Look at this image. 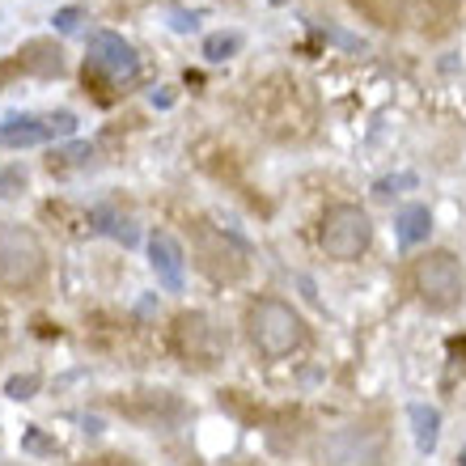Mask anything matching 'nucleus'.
I'll return each mask as SVG.
<instances>
[{"label":"nucleus","instance_id":"obj_1","mask_svg":"<svg viewBox=\"0 0 466 466\" xmlns=\"http://www.w3.org/2000/svg\"><path fill=\"white\" fill-rule=\"evenodd\" d=\"M246 339H250V348H255L263 360H284V356H293L297 348H306L309 331L289 301H280V297H258V301L246 306Z\"/></svg>","mask_w":466,"mask_h":466},{"label":"nucleus","instance_id":"obj_2","mask_svg":"<svg viewBox=\"0 0 466 466\" xmlns=\"http://www.w3.org/2000/svg\"><path fill=\"white\" fill-rule=\"evenodd\" d=\"M43 271H47V255L35 233L22 225H0V284L22 293L43 280Z\"/></svg>","mask_w":466,"mask_h":466},{"label":"nucleus","instance_id":"obj_3","mask_svg":"<svg viewBox=\"0 0 466 466\" xmlns=\"http://www.w3.org/2000/svg\"><path fill=\"white\" fill-rule=\"evenodd\" d=\"M373 242V221H369L365 208L356 204H335L327 208L319 225V246L327 250V258H339V263H356V258L369 250Z\"/></svg>","mask_w":466,"mask_h":466},{"label":"nucleus","instance_id":"obj_4","mask_svg":"<svg viewBox=\"0 0 466 466\" xmlns=\"http://www.w3.org/2000/svg\"><path fill=\"white\" fill-rule=\"evenodd\" d=\"M411 280H416L420 301L429 309H437V314L454 309L458 301H462V289H466L462 263H458V255H450V250H429L424 258H416Z\"/></svg>","mask_w":466,"mask_h":466},{"label":"nucleus","instance_id":"obj_5","mask_svg":"<svg viewBox=\"0 0 466 466\" xmlns=\"http://www.w3.org/2000/svg\"><path fill=\"white\" fill-rule=\"evenodd\" d=\"M386 450V432L378 424H344V429H335L322 437L319 454L327 466H373Z\"/></svg>","mask_w":466,"mask_h":466},{"label":"nucleus","instance_id":"obj_6","mask_svg":"<svg viewBox=\"0 0 466 466\" xmlns=\"http://www.w3.org/2000/svg\"><path fill=\"white\" fill-rule=\"evenodd\" d=\"M196 258L204 268V276L217 284H238L246 276V250L233 242L229 233L212 229V225L196 229Z\"/></svg>","mask_w":466,"mask_h":466},{"label":"nucleus","instance_id":"obj_7","mask_svg":"<svg viewBox=\"0 0 466 466\" xmlns=\"http://www.w3.org/2000/svg\"><path fill=\"white\" fill-rule=\"evenodd\" d=\"M76 132L73 111H51V115H9L0 123V145L5 148H35L47 140H64Z\"/></svg>","mask_w":466,"mask_h":466},{"label":"nucleus","instance_id":"obj_8","mask_svg":"<svg viewBox=\"0 0 466 466\" xmlns=\"http://www.w3.org/2000/svg\"><path fill=\"white\" fill-rule=\"evenodd\" d=\"M86 73H106L115 86L132 81L140 73V56L123 35L115 30H94L89 35V56H86Z\"/></svg>","mask_w":466,"mask_h":466},{"label":"nucleus","instance_id":"obj_9","mask_svg":"<svg viewBox=\"0 0 466 466\" xmlns=\"http://www.w3.org/2000/svg\"><path fill=\"white\" fill-rule=\"evenodd\" d=\"M174 344H178V356H183L187 365L208 369L221 360L225 335H221V327L212 319H204V314H183L178 327H174Z\"/></svg>","mask_w":466,"mask_h":466},{"label":"nucleus","instance_id":"obj_10","mask_svg":"<svg viewBox=\"0 0 466 466\" xmlns=\"http://www.w3.org/2000/svg\"><path fill=\"white\" fill-rule=\"evenodd\" d=\"M148 263H153V271H157V284L166 289V293H183L187 284V258H183V246H178V238L166 229H157L153 238H148Z\"/></svg>","mask_w":466,"mask_h":466},{"label":"nucleus","instance_id":"obj_11","mask_svg":"<svg viewBox=\"0 0 466 466\" xmlns=\"http://www.w3.org/2000/svg\"><path fill=\"white\" fill-rule=\"evenodd\" d=\"M429 233H432V212L424 208V204L399 208V217H394V238H399L403 250H416L420 242H429Z\"/></svg>","mask_w":466,"mask_h":466},{"label":"nucleus","instance_id":"obj_12","mask_svg":"<svg viewBox=\"0 0 466 466\" xmlns=\"http://www.w3.org/2000/svg\"><path fill=\"white\" fill-rule=\"evenodd\" d=\"M407 420H411V437H416L420 454H432L437 441H441V411L432 403H411L407 407Z\"/></svg>","mask_w":466,"mask_h":466},{"label":"nucleus","instance_id":"obj_13","mask_svg":"<svg viewBox=\"0 0 466 466\" xmlns=\"http://www.w3.org/2000/svg\"><path fill=\"white\" fill-rule=\"evenodd\" d=\"M89 221H94V229H98V233H111V238H119L123 246H136V242H140V229H136L127 217H119L115 208H106V204L89 212Z\"/></svg>","mask_w":466,"mask_h":466},{"label":"nucleus","instance_id":"obj_14","mask_svg":"<svg viewBox=\"0 0 466 466\" xmlns=\"http://www.w3.org/2000/svg\"><path fill=\"white\" fill-rule=\"evenodd\" d=\"M22 68L38 76H60L64 73V60H60V47H51V43H30L22 56Z\"/></svg>","mask_w":466,"mask_h":466},{"label":"nucleus","instance_id":"obj_15","mask_svg":"<svg viewBox=\"0 0 466 466\" xmlns=\"http://www.w3.org/2000/svg\"><path fill=\"white\" fill-rule=\"evenodd\" d=\"M238 51H242V35H238V30H217V35L204 38V60H212V64L229 60Z\"/></svg>","mask_w":466,"mask_h":466},{"label":"nucleus","instance_id":"obj_16","mask_svg":"<svg viewBox=\"0 0 466 466\" xmlns=\"http://www.w3.org/2000/svg\"><path fill=\"white\" fill-rule=\"evenodd\" d=\"M86 17H89V13L81 9V5H68V9H60L51 22H56V30H60V35H76V30L86 25Z\"/></svg>","mask_w":466,"mask_h":466},{"label":"nucleus","instance_id":"obj_17","mask_svg":"<svg viewBox=\"0 0 466 466\" xmlns=\"http://www.w3.org/2000/svg\"><path fill=\"white\" fill-rule=\"evenodd\" d=\"M35 390H38V373H22V378H9V386H5V394L9 399H35Z\"/></svg>","mask_w":466,"mask_h":466},{"label":"nucleus","instance_id":"obj_18","mask_svg":"<svg viewBox=\"0 0 466 466\" xmlns=\"http://www.w3.org/2000/svg\"><path fill=\"white\" fill-rule=\"evenodd\" d=\"M25 187V170L22 166H9V170H0V199H13L17 191Z\"/></svg>","mask_w":466,"mask_h":466},{"label":"nucleus","instance_id":"obj_19","mask_svg":"<svg viewBox=\"0 0 466 466\" xmlns=\"http://www.w3.org/2000/svg\"><path fill=\"white\" fill-rule=\"evenodd\" d=\"M399 187H416V174H394V178H381V183L373 187V196L390 199V196H399Z\"/></svg>","mask_w":466,"mask_h":466},{"label":"nucleus","instance_id":"obj_20","mask_svg":"<svg viewBox=\"0 0 466 466\" xmlns=\"http://www.w3.org/2000/svg\"><path fill=\"white\" fill-rule=\"evenodd\" d=\"M60 157H64V161H68V166H81V161H86V157H89V145H73V148H64Z\"/></svg>","mask_w":466,"mask_h":466},{"label":"nucleus","instance_id":"obj_21","mask_svg":"<svg viewBox=\"0 0 466 466\" xmlns=\"http://www.w3.org/2000/svg\"><path fill=\"white\" fill-rule=\"evenodd\" d=\"M174 30H196V17H187V13H174Z\"/></svg>","mask_w":466,"mask_h":466},{"label":"nucleus","instance_id":"obj_22","mask_svg":"<svg viewBox=\"0 0 466 466\" xmlns=\"http://www.w3.org/2000/svg\"><path fill=\"white\" fill-rule=\"evenodd\" d=\"M170 102H174V94H170V89H161V94H157V89H153V106H170Z\"/></svg>","mask_w":466,"mask_h":466},{"label":"nucleus","instance_id":"obj_23","mask_svg":"<svg viewBox=\"0 0 466 466\" xmlns=\"http://www.w3.org/2000/svg\"><path fill=\"white\" fill-rule=\"evenodd\" d=\"M89 466H132L127 458H98V462H89Z\"/></svg>","mask_w":466,"mask_h":466},{"label":"nucleus","instance_id":"obj_24","mask_svg":"<svg viewBox=\"0 0 466 466\" xmlns=\"http://www.w3.org/2000/svg\"><path fill=\"white\" fill-rule=\"evenodd\" d=\"M458 466H466V450H462V454H458Z\"/></svg>","mask_w":466,"mask_h":466}]
</instances>
